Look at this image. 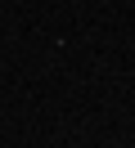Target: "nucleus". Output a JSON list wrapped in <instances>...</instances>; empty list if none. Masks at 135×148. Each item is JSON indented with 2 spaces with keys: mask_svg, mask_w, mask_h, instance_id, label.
<instances>
[]
</instances>
